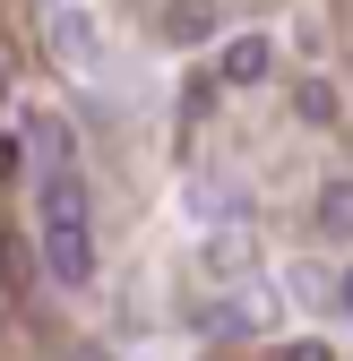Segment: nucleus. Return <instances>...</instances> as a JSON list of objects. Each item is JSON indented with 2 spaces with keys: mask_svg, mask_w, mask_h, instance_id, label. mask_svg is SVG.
Masks as SVG:
<instances>
[{
  "mask_svg": "<svg viewBox=\"0 0 353 361\" xmlns=\"http://www.w3.org/2000/svg\"><path fill=\"white\" fill-rule=\"evenodd\" d=\"M319 233L353 241V180H328V190H319Z\"/></svg>",
  "mask_w": 353,
  "mask_h": 361,
  "instance_id": "nucleus-5",
  "label": "nucleus"
},
{
  "mask_svg": "<svg viewBox=\"0 0 353 361\" xmlns=\"http://www.w3.org/2000/svg\"><path fill=\"white\" fill-rule=\"evenodd\" d=\"M336 301H345V310H353V267H345V284H336Z\"/></svg>",
  "mask_w": 353,
  "mask_h": 361,
  "instance_id": "nucleus-8",
  "label": "nucleus"
},
{
  "mask_svg": "<svg viewBox=\"0 0 353 361\" xmlns=\"http://www.w3.org/2000/svg\"><path fill=\"white\" fill-rule=\"evenodd\" d=\"M52 43H61V61H69V69L95 61V26H86L78 9H61V18H52Z\"/></svg>",
  "mask_w": 353,
  "mask_h": 361,
  "instance_id": "nucleus-4",
  "label": "nucleus"
},
{
  "mask_svg": "<svg viewBox=\"0 0 353 361\" xmlns=\"http://www.w3.org/2000/svg\"><path fill=\"white\" fill-rule=\"evenodd\" d=\"M293 112L311 121V129H336V86H328V78H301V95H293Z\"/></svg>",
  "mask_w": 353,
  "mask_h": 361,
  "instance_id": "nucleus-6",
  "label": "nucleus"
},
{
  "mask_svg": "<svg viewBox=\"0 0 353 361\" xmlns=\"http://www.w3.org/2000/svg\"><path fill=\"white\" fill-rule=\"evenodd\" d=\"M78 361H95V353H78Z\"/></svg>",
  "mask_w": 353,
  "mask_h": 361,
  "instance_id": "nucleus-10",
  "label": "nucleus"
},
{
  "mask_svg": "<svg viewBox=\"0 0 353 361\" xmlns=\"http://www.w3.org/2000/svg\"><path fill=\"white\" fill-rule=\"evenodd\" d=\"M35 215H43V267H52V284H86L95 276V233H86V180L69 164H43Z\"/></svg>",
  "mask_w": 353,
  "mask_h": 361,
  "instance_id": "nucleus-1",
  "label": "nucleus"
},
{
  "mask_svg": "<svg viewBox=\"0 0 353 361\" xmlns=\"http://www.w3.org/2000/svg\"><path fill=\"white\" fill-rule=\"evenodd\" d=\"M207 35H215L207 0H172V9H164V43H207Z\"/></svg>",
  "mask_w": 353,
  "mask_h": 361,
  "instance_id": "nucleus-3",
  "label": "nucleus"
},
{
  "mask_svg": "<svg viewBox=\"0 0 353 361\" xmlns=\"http://www.w3.org/2000/svg\"><path fill=\"white\" fill-rule=\"evenodd\" d=\"M276 361H336V353H328V344H285Z\"/></svg>",
  "mask_w": 353,
  "mask_h": 361,
  "instance_id": "nucleus-7",
  "label": "nucleus"
},
{
  "mask_svg": "<svg viewBox=\"0 0 353 361\" xmlns=\"http://www.w3.org/2000/svg\"><path fill=\"white\" fill-rule=\"evenodd\" d=\"M0 95H9V61H0Z\"/></svg>",
  "mask_w": 353,
  "mask_h": 361,
  "instance_id": "nucleus-9",
  "label": "nucleus"
},
{
  "mask_svg": "<svg viewBox=\"0 0 353 361\" xmlns=\"http://www.w3.org/2000/svg\"><path fill=\"white\" fill-rule=\"evenodd\" d=\"M215 69H225V86H258V78L276 69V43L268 35H233L225 52H215Z\"/></svg>",
  "mask_w": 353,
  "mask_h": 361,
  "instance_id": "nucleus-2",
  "label": "nucleus"
}]
</instances>
